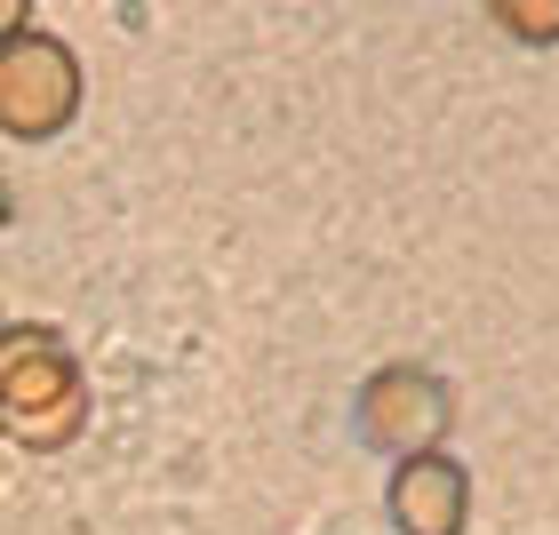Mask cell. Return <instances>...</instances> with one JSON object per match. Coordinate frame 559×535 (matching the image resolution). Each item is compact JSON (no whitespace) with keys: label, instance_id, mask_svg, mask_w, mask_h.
<instances>
[{"label":"cell","instance_id":"1","mask_svg":"<svg viewBox=\"0 0 559 535\" xmlns=\"http://www.w3.org/2000/svg\"><path fill=\"white\" fill-rule=\"evenodd\" d=\"M88 424V376L57 344V328H9L0 336V431L16 448H72Z\"/></svg>","mask_w":559,"mask_h":535},{"label":"cell","instance_id":"2","mask_svg":"<svg viewBox=\"0 0 559 535\" xmlns=\"http://www.w3.org/2000/svg\"><path fill=\"white\" fill-rule=\"evenodd\" d=\"M81 112V57L57 33H24L0 48V129L40 144Z\"/></svg>","mask_w":559,"mask_h":535},{"label":"cell","instance_id":"3","mask_svg":"<svg viewBox=\"0 0 559 535\" xmlns=\"http://www.w3.org/2000/svg\"><path fill=\"white\" fill-rule=\"evenodd\" d=\"M448 416H455V400H448V384L431 368H384V376H368V384H360V431H368V448H392L400 464L440 448Z\"/></svg>","mask_w":559,"mask_h":535},{"label":"cell","instance_id":"4","mask_svg":"<svg viewBox=\"0 0 559 535\" xmlns=\"http://www.w3.org/2000/svg\"><path fill=\"white\" fill-rule=\"evenodd\" d=\"M472 520V472L455 455H408L392 472V527L400 535H464Z\"/></svg>","mask_w":559,"mask_h":535},{"label":"cell","instance_id":"5","mask_svg":"<svg viewBox=\"0 0 559 535\" xmlns=\"http://www.w3.org/2000/svg\"><path fill=\"white\" fill-rule=\"evenodd\" d=\"M496 24H503V33H512V40H559V0H496V9H488Z\"/></svg>","mask_w":559,"mask_h":535},{"label":"cell","instance_id":"6","mask_svg":"<svg viewBox=\"0 0 559 535\" xmlns=\"http://www.w3.org/2000/svg\"><path fill=\"white\" fill-rule=\"evenodd\" d=\"M24 16H33V9H24V0H0V48H9V40H24V33H33V24H24Z\"/></svg>","mask_w":559,"mask_h":535},{"label":"cell","instance_id":"7","mask_svg":"<svg viewBox=\"0 0 559 535\" xmlns=\"http://www.w3.org/2000/svg\"><path fill=\"white\" fill-rule=\"evenodd\" d=\"M0 224H9V176H0Z\"/></svg>","mask_w":559,"mask_h":535},{"label":"cell","instance_id":"8","mask_svg":"<svg viewBox=\"0 0 559 535\" xmlns=\"http://www.w3.org/2000/svg\"><path fill=\"white\" fill-rule=\"evenodd\" d=\"M0 336H9V320H0Z\"/></svg>","mask_w":559,"mask_h":535}]
</instances>
